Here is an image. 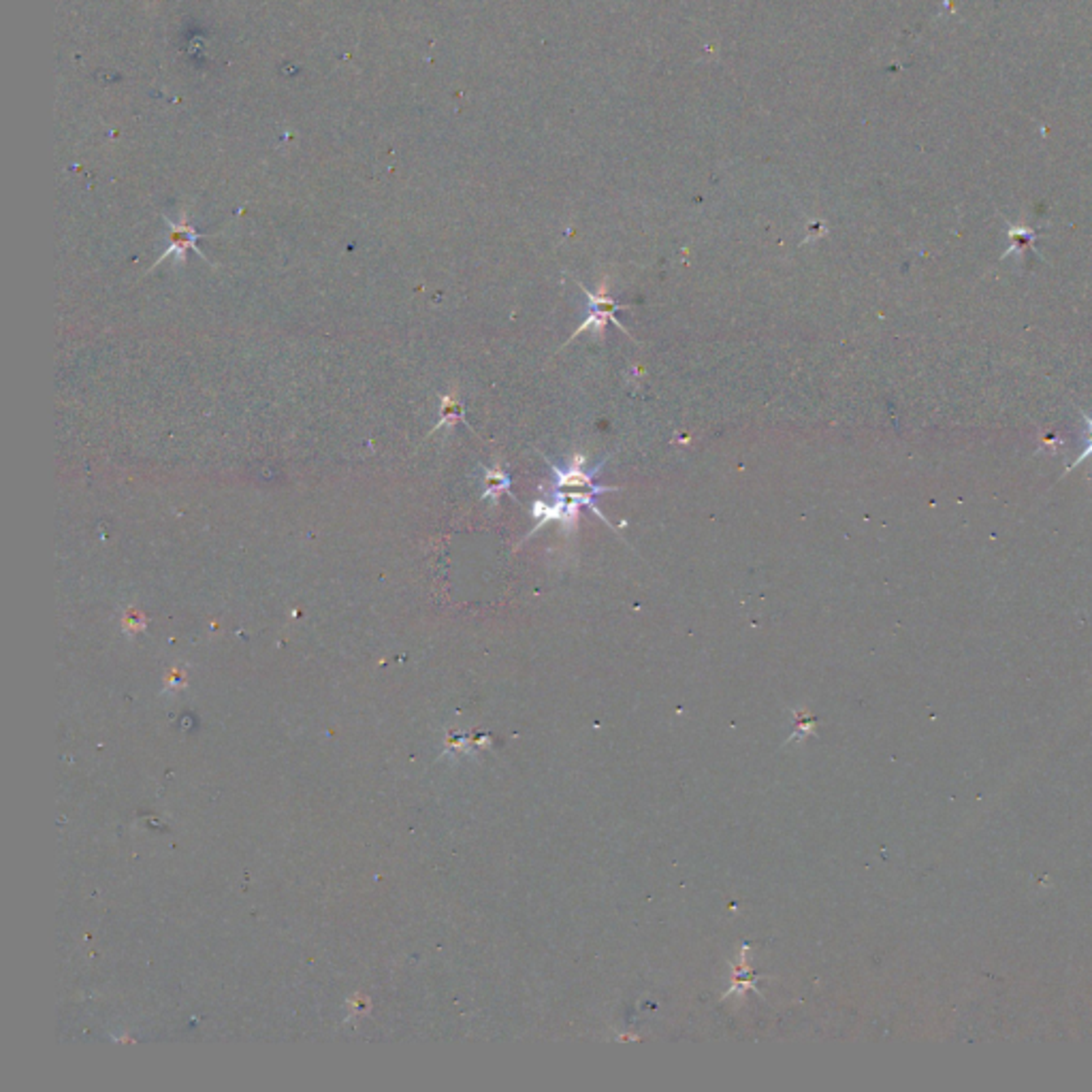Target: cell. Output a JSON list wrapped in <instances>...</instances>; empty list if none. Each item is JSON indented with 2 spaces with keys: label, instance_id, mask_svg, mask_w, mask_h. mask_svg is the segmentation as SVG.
<instances>
[{
  "label": "cell",
  "instance_id": "cell-1",
  "mask_svg": "<svg viewBox=\"0 0 1092 1092\" xmlns=\"http://www.w3.org/2000/svg\"><path fill=\"white\" fill-rule=\"evenodd\" d=\"M201 237H203V235L194 231V229L188 225L186 218H181L180 222H169V243H167V250H164V252L160 254V259H158L156 263L150 267V271L156 269L158 265H163L167 259H173V260H177V265H184L188 250H197L199 256H203L207 263H212V260H209L207 256H205V254L197 248V242L201 239Z\"/></svg>",
  "mask_w": 1092,
  "mask_h": 1092
},
{
  "label": "cell",
  "instance_id": "cell-2",
  "mask_svg": "<svg viewBox=\"0 0 1092 1092\" xmlns=\"http://www.w3.org/2000/svg\"><path fill=\"white\" fill-rule=\"evenodd\" d=\"M439 401H442V406H439V421L431 434H435L439 429L452 427V425H456L459 421H463V406L461 401H459V397H456V391L442 395Z\"/></svg>",
  "mask_w": 1092,
  "mask_h": 1092
},
{
  "label": "cell",
  "instance_id": "cell-3",
  "mask_svg": "<svg viewBox=\"0 0 1092 1092\" xmlns=\"http://www.w3.org/2000/svg\"><path fill=\"white\" fill-rule=\"evenodd\" d=\"M484 484H487V491H484L483 497H491V500H497V497H500V493L508 491L510 478H508L504 472H500V470H489V472H487V476H484Z\"/></svg>",
  "mask_w": 1092,
  "mask_h": 1092
}]
</instances>
